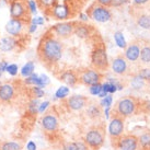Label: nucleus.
Returning a JSON list of instances; mask_svg holds the SVG:
<instances>
[{
  "label": "nucleus",
  "mask_w": 150,
  "mask_h": 150,
  "mask_svg": "<svg viewBox=\"0 0 150 150\" xmlns=\"http://www.w3.org/2000/svg\"><path fill=\"white\" fill-rule=\"evenodd\" d=\"M26 38V36H25ZM25 38H17L13 36H4V38H0V50L4 53H9V52H13L20 48L22 45V41L25 40Z\"/></svg>",
  "instance_id": "nucleus-14"
},
{
  "label": "nucleus",
  "mask_w": 150,
  "mask_h": 150,
  "mask_svg": "<svg viewBox=\"0 0 150 150\" xmlns=\"http://www.w3.org/2000/svg\"><path fill=\"white\" fill-rule=\"evenodd\" d=\"M21 145L14 142H4L0 145V150H21Z\"/></svg>",
  "instance_id": "nucleus-30"
},
{
  "label": "nucleus",
  "mask_w": 150,
  "mask_h": 150,
  "mask_svg": "<svg viewBox=\"0 0 150 150\" xmlns=\"http://www.w3.org/2000/svg\"><path fill=\"white\" fill-rule=\"evenodd\" d=\"M36 55L38 60L46 68L53 71L64 55V44L62 43V40L57 38L48 30H46L38 41Z\"/></svg>",
  "instance_id": "nucleus-1"
},
{
  "label": "nucleus",
  "mask_w": 150,
  "mask_h": 150,
  "mask_svg": "<svg viewBox=\"0 0 150 150\" xmlns=\"http://www.w3.org/2000/svg\"><path fill=\"white\" fill-rule=\"evenodd\" d=\"M101 105L102 106H105V108H110L111 105H112V96L111 94H108V96H105L102 101H101Z\"/></svg>",
  "instance_id": "nucleus-41"
},
{
  "label": "nucleus",
  "mask_w": 150,
  "mask_h": 150,
  "mask_svg": "<svg viewBox=\"0 0 150 150\" xmlns=\"http://www.w3.org/2000/svg\"><path fill=\"white\" fill-rule=\"evenodd\" d=\"M140 55V45L137 42H133L126 46L125 52H124V57L127 59V62L135 63L139 59Z\"/></svg>",
  "instance_id": "nucleus-19"
},
{
  "label": "nucleus",
  "mask_w": 150,
  "mask_h": 150,
  "mask_svg": "<svg viewBox=\"0 0 150 150\" xmlns=\"http://www.w3.org/2000/svg\"><path fill=\"white\" fill-rule=\"evenodd\" d=\"M112 146L118 150H138V136L134 134H123L112 142Z\"/></svg>",
  "instance_id": "nucleus-12"
},
{
  "label": "nucleus",
  "mask_w": 150,
  "mask_h": 150,
  "mask_svg": "<svg viewBox=\"0 0 150 150\" xmlns=\"http://www.w3.org/2000/svg\"><path fill=\"white\" fill-rule=\"evenodd\" d=\"M110 66L113 72L117 76H126L128 74V62L124 55H117L116 57H114Z\"/></svg>",
  "instance_id": "nucleus-16"
},
{
  "label": "nucleus",
  "mask_w": 150,
  "mask_h": 150,
  "mask_svg": "<svg viewBox=\"0 0 150 150\" xmlns=\"http://www.w3.org/2000/svg\"><path fill=\"white\" fill-rule=\"evenodd\" d=\"M90 63L91 67L96 69L100 72H105L110 68V62H108V52L105 47L104 43L96 42L94 47L92 48L91 54H90Z\"/></svg>",
  "instance_id": "nucleus-2"
},
{
  "label": "nucleus",
  "mask_w": 150,
  "mask_h": 150,
  "mask_svg": "<svg viewBox=\"0 0 150 150\" xmlns=\"http://www.w3.org/2000/svg\"><path fill=\"white\" fill-rule=\"evenodd\" d=\"M89 19H90V18H89L87 12H79V21L80 22H84V23H86Z\"/></svg>",
  "instance_id": "nucleus-47"
},
{
  "label": "nucleus",
  "mask_w": 150,
  "mask_h": 150,
  "mask_svg": "<svg viewBox=\"0 0 150 150\" xmlns=\"http://www.w3.org/2000/svg\"><path fill=\"white\" fill-rule=\"evenodd\" d=\"M30 94L32 96V99H41L44 96L45 92L43 90V88L38 87V86H33L30 89Z\"/></svg>",
  "instance_id": "nucleus-32"
},
{
  "label": "nucleus",
  "mask_w": 150,
  "mask_h": 150,
  "mask_svg": "<svg viewBox=\"0 0 150 150\" xmlns=\"http://www.w3.org/2000/svg\"><path fill=\"white\" fill-rule=\"evenodd\" d=\"M16 96V88L11 83H4L0 86V102L8 103Z\"/></svg>",
  "instance_id": "nucleus-20"
},
{
  "label": "nucleus",
  "mask_w": 150,
  "mask_h": 150,
  "mask_svg": "<svg viewBox=\"0 0 150 150\" xmlns=\"http://www.w3.org/2000/svg\"><path fill=\"white\" fill-rule=\"evenodd\" d=\"M9 13L11 19H19V20H25L30 21L32 16L30 14L26 0H17V1H11L8 4Z\"/></svg>",
  "instance_id": "nucleus-9"
},
{
  "label": "nucleus",
  "mask_w": 150,
  "mask_h": 150,
  "mask_svg": "<svg viewBox=\"0 0 150 150\" xmlns=\"http://www.w3.org/2000/svg\"><path fill=\"white\" fill-rule=\"evenodd\" d=\"M30 22L36 24L38 26H42V25L45 24V18L40 17V16H34V17H32L30 19Z\"/></svg>",
  "instance_id": "nucleus-39"
},
{
  "label": "nucleus",
  "mask_w": 150,
  "mask_h": 150,
  "mask_svg": "<svg viewBox=\"0 0 150 150\" xmlns=\"http://www.w3.org/2000/svg\"><path fill=\"white\" fill-rule=\"evenodd\" d=\"M38 26L36 24H34L32 22H29V25H28V34L31 35V34H34L36 31H38Z\"/></svg>",
  "instance_id": "nucleus-44"
},
{
  "label": "nucleus",
  "mask_w": 150,
  "mask_h": 150,
  "mask_svg": "<svg viewBox=\"0 0 150 150\" xmlns=\"http://www.w3.org/2000/svg\"><path fill=\"white\" fill-rule=\"evenodd\" d=\"M68 1L70 2L71 6H72V7L76 9V11H77L80 7H82V6H83V4L87 1V0H68Z\"/></svg>",
  "instance_id": "nucleus-42"
},
{
  "label": "nucleus",
  "mask_w": 150,
  "mask_h": 150,
  "mask_svg": "<svg viewBox=\"0 0 150 150\" xmlns=\"http://www.w3.org/2000/svg\"><path fill=\"white\" fill-rule=\"evenodd\" d=\"M93 32H94V29L92 28V25H88L84 22L76 21L74 34L77 35L79 38H81V40H89L92 36Z\"/></svg>",
  "instance_id": "nucleus-18"
},
{
  "label": "nucleus",
  "mask_w": 150,
  "mask_h": 150,
  "mask_svg": "<svg viewBox=\"0 0 150 150\" xmlns=\"http://www.w3.org/2000/svg\"><path fill=\"white\" fill-rule=\"evenodd\" d=\"M78 72V78H79V83L86 87H90L93 84L100 83L101 80L103 79L102 72L98 71L94 68H80L77 70Z\"/></svg>",
  "instance_id": "nucleus-7"
},
{
  "label": "nucleus",
  "mask_w": 150,
  "mask_h": 150,
  "mask_svg": "<svg viewBox=\"0 0 150 150\" xmlns=\"http://www.w3.org/2000/svg\"><path fill=\"white\" fill-rule=\"evenodd\" d=\"M114 41H115V44H116L120 48H123V50H125L126 48L127 42H126L125 36H124L123 32H121V31H116V32L114 33Z\"/></svg>",
  "instance_id": "nucleus-27"
},
{
  "label": "nucleus",
  "mask_w": 150,
  "mask_h": 150,
  "mask_svg": "<svg viewBox=\"0 0 150 150\" xmlns=\"http://www.w3.org/2000/svg\"><path fill=\"white\" fill-rule=\"evenodd\" d=\"M124 129H125V118L112 112L111 121L108 124V135L111 138V142H114L121 137L124 134Z\"/></svg>",
  "instance_id": "nucleus-11"
},
{
  "label": "nucleus",
  "mask_w": 150,
  "mask_h": 150,
  "mask_svg": "<svg viewBox=\"0 0 150 150\" xmlns=\"http://www.w3.org/2000/svg\"><path fill=\"white\" fill-rule=\"evenodd\" d=\"M34 70H35V64H34V62L30 60V62H28L26 64L23 65L20 72H21L22 77L26 78V77L31 76L32 74H34Z\"/></svg>",
  "instance_id": "nucleus-26"
},
{
  "label": "nucleus",
  "mask_w": 150,
  "mask_h": 150,
  "mask_svg": "<svg viewBox=\"0 0 150 150\" xmlns=\"http://www.w3.org/2000/svg\"><path fill=\"white\" fill-rule=\"evenodd\" d=\"M149 0H133V4L134 6H138V7H140V6H144V4H146Z\"/></svg>",
  "instance_id": "nucleus-48"
},
{
  "label": "nucleus",
  "mask_w": 150,
  "mask_h": 150,
  "mask_svg": "<svg viewBox=\"0 0 150 150\" xmlns=\"http://www.w3.org/2000/svg\"><path fill=\"white\" fill-rule=\"evenodd\" d=\"M89 103V99L84 96H79V94H74L69 96L66 100V106L69 111L72 112H78L84 108Z\"/></svg>",
  "instance_id": "nucleus-15"
},
{
  "label": "nucleus",
  "mask_w": 150,
  "mask_h": 150,
  "mask_svg": "<svg viewBox=\"0 0 150 150\" xmlns=\"http://www.w3.org/2000/svg\"><path fill=\"white\" fill-rule=\"evenodd\" d=\"M137 74L139 75V77H140L142 80H145L147 83H149L150 82V68H142Z\"/></svg>",
  "instance_id": "nucleus-36"
},
{
  "label": "nucleus",
  "mask_w": 150,
  "mask_h": 150,
  "mask_svg": "<svg viewBox=\"0 0 150 150\" xmlns=\"http://www.w3.org/2000/svg\"><path fill=\"white\" fill-rule=\"evenodd\" d=\"M87 114L91 120L98 121V120L102 116V108H101V105H99V104L89 105L87 110Z\"/></svg>",
  "instance_id": "nucleus-24"
},
{
  "label": "nucleus",
  "mask_w": 150,
  "mask_h": 150,
  "mask_svg": "<svg viewBox=\"0 0 150 150\" xmlns=\"http://www.w3.org/2000/svg\"><path fill=\"white\" fill-rule=\"evenodd\" d=\"M63 150H76V142H65Z\"/></svg>",
  "instance_id": "nucleus-46"
},
{
  "label": "nucleus",
  "mask_w": 150,
  "mask_h": 150,
  "mask_svg": "<svg viewBox=\"0 0 150 150\" xmlns=\"http://www.w3.org/2000/svg\"><path fill=\"white\" fill-rule=\"evenodd\" d=\"M38 105H40V102H38V99H32L30 101L29 106H28V111H29L30 114H38Z\"/></svg>",
  "instance_id": "nucleus-34"
},
{
  "label": "nucleus",
  "mask_w": 150,
  "mask_h": 150,
  "mask_svg": "<svg viewBox=\"0 0 150 150\" xmlns=\"http://www.w3.org/2000/svg\"><path fill=\"white\" fill-rule=\"evenodd\" d=\"M26 4H28V9L31 16H36L38 12V6L36 0H26Z\"/></svg>",
  "instance_id": "nucleus-33"
},
{
  "label": "nucleus",
  "mask_w": 150,
  "mask_h": 150,
  "mask_svg": "<svg viewBox=\"0 0 150 150\" xmlns=\"http://www.w3.org/2000/svg\"><path fill=\"white\" fill-rule=\"evenodd\" d=\"M58 80L67 84L68 87H76L79 83L78 72L74 69H66V70L60 71V74L58 75Z\"/></svg>",
  "instance_id": "nucleus-17"
},
{
  "label": "nucleus",
  "mask_w": 150,
  "mask_h": 150,
  "mask_svg": "<svg viewBox=\"0 0 150 150\" xmlns=\"http://www.w3.org/2000/svg\"><path fill=\"white\" fill-rule=\"evenodd\" d=\"M9 64L7 63V62H4V60H2V62H0V72H4V71L7 70V67H8Z\"/></svg>",
  "instance_id": "nucleus-49"
},
{
  "label": "nucleus",
  "mask_w": 150,
  "mask_h": 150,
  "mask_svg": "<svg viewBox=\"0 0 150 150\" xmlns=\"http://www.w3.org/2000/svg\"><path fill=\"white\" fill-rule=\"evenodd\" d=\"M75 8L71 6V4L66 0L64 2H58V4L55 6L54 8L52 9L48 13L47 18H50V19H54V20H57V21L62 22V21H67L76 14Z\"/></svg>",
  "instance_id": "nucleus-5"
},
{
  "label": "nucleus",
  "mask_w": 150,
  "mask_h": 150,
  "mask_svg": "<svg viewBox=\"0 0 150 150\" xmlns=\"http://www.w3.org/2000/svg\"><path fill=\"white\" fill-rule=\"evenodd\" d=\"M42 127L45 130L46 134L48 135H53L56 134L59 129V122L57 116L53 114V113H47L42 117Z\"/></svg>",
  "instance_id": "nucleus-13"
},
{
  "label": "nucleus",
  "mask_w": 150,
  "mask_h": 150,
  "mask_svg": "<svg viewBox=\"0 0 150 150\" xmlns=\"http://www.w3.org/2000/svg\"><path fill=\"white\" fill-rule=\"evenodd\" d=\"M48 105H50V102L48 101H45V102H42V103H40L38 105V113H44L46 111V108H48Z\"/></svg>",
  "instance_id": "nucleus-45"
},
{
  "label": "nucleus",
  "mask_w": 150,
  "mask_h": 150,
  "mask_svg": "<svg viewBox=\"0 0 150 150\" xmlns=\"http://www.w3.org/2000/svg\"><path fill=\"white\" fill-rule=\"evenodd\" d=\"M11 1H17V0H8V2H11Z\"/></svg>",
  "instance_id": "nucleus-51"
},
{
  "label": "nucleus",
  "mask_w": 150,
  "mask_h": 150,
  "mask_svg": "<svg viewBox=\"0 0 150 150\" xmlns=\"http://www.w3.org/2000/svg\"><path fill=\"white\" fill-rule=\"evenodd\" d=\"M148 88H149V90H150V82L148 83Z\"/></svg>",
  "instance_id": "nucleus-52"
},
{
  "label": "nucleus",
  "mask_w": 150,
  "mask_h": 150,
  "mask_svg": "<svg viewBox=\"0 0 150 150\" xmlns=\"http://www.w3.org/2000/svg\"><path fill=\"white\" fill-rule=\"evenodd\" d=\"M7 72H8L10 76H12V77H14V76L18 75V71H19V67H18L17 64H9L8 67H7Z\"/></svg>",
  "instance_id": "nucleus-38"
},
{
  "label": "nucleus",
  "mask_w": 150,
  "mask_h": 150,
  "mask_svg": "<svg viewBox=\"0 0 150 150\" xmlns=\"http://www.w3.org/2000/svg\"><path fill=\"white\" fill-rule=\"evenodd\" d=\"M76 21H62L50 26L48 31L59 40L70 38L75 31Z\"/></svg>",
  "instance_id": "nucleus-10"
},
{
  "label": "nucleus",
  "mask_w": 150,
  "mask_h": 150,
  "mask_svg": "<svg viewBox=\"0 0 150 150\" xmlns=\"http://www.w3.org/2000/svg\"><path fill=\"white\" fill-rule=\"evenodd\" d=\"M139 59L142 60L144 64L150 63V46L146 45L140 47V55H139Z\"/></svg>",
  "instance_id": "nucleus-29"
},
{
  "label": "nucleus",
  "mask_w": 150,
  "mask_h": 150,
  "mask_svg": "<svg viewBox=\"0 0 150 150\" xmlns=\"http://www.w3.org/2000/svg\"><path fill=\"white\" fill-rule=\"evenodd\" d=\"M136 23L139 28L145 30H150V14L147 13H139L136 16Z\"/></svg>",
  "instance_id": "nucleus-25"
},
{
  "label": "nucleus",
  "mask_w": 150,
  "mask_h": 150,
  "mask_svg": "<svg viewBox=\"0 0 150 150\" xmlns=\"http://www.w3.org/2000/svg\"><path fill=\"white\" fill-rule=\"evenodd\" d=\"M8 4H9L8 0H0V8L6 7V6H8Z\"/></svg>",
  "instance_id": "nucleus-50"
},
{
  "label": "nucleus",
  "mask_w": 150,
  "mask_h": 150,
  "mask_svg": "<svg viewBox=\"0 0 150 150\" xmlns=\"http://www.w3.org/2000/svg\"><path fill=\"white\" fill-rule=\"evenodd\" d=\"M137 113H146V114L150 113V100H142V99H139Z\"/></svg>",
  "instance_id": "nucleus-31"
},
{
  "label": "nucleus",
  "mask_w": 150,
  "mask_h": 150,
  "mask_svg": "<svg viewBox=\"0 0 150 150\" xmlns=\"http://www.w3.org/2000/svg\"><path fill=\"white\" fill-rule=\"evenodd\" d=\"M24 83L26 86H30V87H33V86L41 87V78H40V75H38V74H32L31 76L25 78Z\"/></svg>",
  "instance_id": "nucleus-28"
},
{
  "label": "nucleus",
  "mask_w": 150,
  "mask_h": 150,
  "mask_svg": "<svg viewBox=\"0 0 150 150\" xmlns=\"http://www.w3.org/2000/svg\"><path fill=\"white\" fill-rule=\"evenodd\" d=\"M38 6V9L44 13V16L47 18L48 13L52 9L54 8L56 4H58V0H36Z\"/></svg>",
  "instance_id": "nucleus-21"
},
{
  "label": "nucleus",
  "mask_w": 150,
  "mask_h": 150,
  "mask_svg": "<svg viewBox=\"0 0 150 150\" xmlns=\"http://www.w3.org/2000/svg\"><path fill=\"white\" fill-rule=\"evenodd\" d=\"M89 91H90V93H91L92 96H99L101 93V91H102V84L100 83H96V84H93V86H90L89 87Z\"/></svg>",
  "instance_id": "nucleus-37"
},
{
  "label": "nucleus",
  "mask_w": 150,
  "mask_h": 150,
  "mask_svg": "<svg viewBox=\"0 0 150 150\" xmlns=\"http://www.w3.org/2000/svg\"><path fill=\"white\" fill-rule=\"evenodd\" d=\"M138 102L139 99L135 96H124L121 98L114 105V110L112 112L120 115V116L127 118L129 116H133L138 112Z\"/></svg>",
  "instance_id": "nucleus-3"
},
{
  "label": "nucleus",
  "mask_w": 150,
  "mask_h": 150,
  "mask_svg": "<svg viewBox=\"0 0 150 150\" xmlns=\"http://www.w3.org/2000/svg\"><path fill=\"white\" fill-rule=\"evenodd\" d=\"M76 142V150H91L87 146L84 142Z\"/></svg>",
  "instance_id": "nucleus-43"
},
{
  "label": "nucleus",
  "mask_w": 150,
  "mask_h": 150,
  "mask_svg": "<svg viewBox=\"0 0 150 150\" xmlns=\"http://www.w3.org/2000/svg\"><path fill=\"white\" fill-rule=\"evenodd\" d=\"M105 142V127L103 125H96L91 127L86 134L84 142L91 150H99Z\"/></svg>",
  "instance_id": "nucleus-4"
},
{
  "label": "nucleus",
  "mask_w": 150,
  "mask_h": 150,
  "mask_svg": "<svg viewBox=\"0 0 150 150\" xmlns=\"http://www.w3.org/2000/svg\"><path fill=\"white\" fill-rule=\"evenodd\" d=\"M130 87L136 91H142L146 87H148V83L145 80H142L136 72V74H132V76H130Z\"/></svg>",
  "instance_id": "nucleus-22"
},
{
  "label": "nucleus",
  "mask_w": 150,
  "mask_h": 150,
  "mask_svg": "<svg viewBox=\"0 0 150 150\" xmlns=\"http://www.w3.org/2000/svg\"><path fill=\"white\" fill-rule=\"evenodd\" d=\"M138 150H150V130H146L138 137Z\"/></svg>",
  "instance_id": "nucleus-23"
},
{
  "label": "nucleus",
  "mask_w": 150,
  "mask_h": 150,
  "mask_svg": "<svg viewBox=\"0 0 150 150\" xmlns=\"http://www.w3.org/2000/svg\"><path fill=\"white\" fill-rule=\"evenodd\" d=\"M115 1L116 0H96V4L104 6L106 8H112L113 6H115Z\"/></svg>",
  "instance_id": "nucleus-40"
},
{
  "label": "nucleus",
  "mask_w": 150,
  "mask_h": 150,
  "mask_svg": "<svg viewBox=\"0 0 150 150\" xmlns=\"http://www.w3.org/2000/svg\"><path fill=\"white\" fill-rule=\"evenodd\" d=\"M68 94H69V88L60 87L58 90L56 91L55 96H56L57 99H66L67 96H68Z\"/></svg>",
  "instance_id": "nucleus-35"
},
{
  "label": "nucleus",
  "mask_w": 150,
  "mask_h": 150,
  "mask_svg": "<svg viewBox=\"0 0 150 150\" xmlns=\"http://www.w3.org/2000/svg\"><path fill=\"white\" fill-rule=\"evenodd\" d=\"M30 21L25 20H19V19H10L4 26L6 32L8 35L13 36V38H25L28 34V25Z\"/></svg>",
  "instance_id": "nucleus-8"
},
{
  "label": "nucleus",
  "mask_w": 150,
  "mask_h": 150,
  "mask_svg": "<svg viewBox=\"0 0 150 150\" xmlns=\"http://www.w3.org/2000/svg\"><path fill=\"white\" fill-rule=\"evenodd\" d=\"M86 12L88 13L90 19H92L93 21L98 22V23H108L113 19L112 11L110 10V8L101 6L96 2H93L87 9Z\"/></svg>",
  "instance_id": "nucleus-6"
}]
</instances>
